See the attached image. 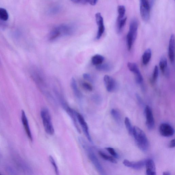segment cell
Returning <instances> with one entry per match:
<instances>
[{
    "label": "cell",
    "mask_w": 175,
    "mask_h": 175,
    "mask_svg": "<svg viewBox=\"0 0 175 175\" xmlns=\"http://www.w3.org/2000/svg\"><path fill=\"white\" fill-rule=\"evenodd\" d=\"M163 175H171V173L170 172L165 171L163 173Z\"/></svg>",
    "instance_id": "cell-39"
},
{
    "label": "cell",
    "mask_w": 175,
    "mask_h": 175,
    "mask_svg": "<svg viewBox=\"0 0 175 175\" xmlns=\"http://www.w3.org/2000/svg\"><path fill=\"white\" fill-rule=\"evenodd\" d=\"M127 66L129 70L134 73L135 75L141 73L137 65L135 63L129 62L128 63Z\"/></svg>",
    "instance_id": "cell-22"
},
{
    "label": "cell",
    "mask_w": 175,
    "mask_h": 175,
    "mask_svg": "<svg viewBox=\"0 0 175 175\" xmlns=\"http://www.w3.org/2000/svg\"><path fill=\"white\" fill-rule=\"evenodd\" d=\"M107 150L112 156L116 158H119V156L117 153L115 151L114 149L112 148H105Z\"/></svg>",
    "instance_id": "cell-33"
},
{
    "label": "cell",
    "mask_w": 175,
    "mask_h": 175,
    "mask_svg": "<svg viewBox=\"0 0 175 175\" xmlns=\"http://www.w3.org/2000/svg\"><path fill=\"white\" fill-rule=\"evenodd\" d=\"M136 97H137V98L138 100V101L139 103L141 105H143V102L142 101V99H141L140 96L137 94V95H136Z\"/></svg>",
    "instance_id": "cell-38"
},
{
    "label": "cell",
    "mask_w": 175,
    "mask_h": 175,
    "mask_svg": "<svg viewBox=\"0 0 175 175\" xmlns=\"http://www.w3.org/2000/svg\"><path fill=\"white\" fill-rule=\"evenodd\" d=\"M118 12L119 15L117 20H121L123 18L125 13V7L123 5H119L118 7Z\"/></svg>",
    "instance_id": "cell-28"
},
{
    "label": "cell",
    "mask_w": 175,
    "mask_h": 175,
    "mask_svg": "<svg viewBox=\"0 0 175 175\" xmlns=\"http://www.w3.org/2000/svg\"><path fill=\"white\" fill-rule=\"evenodd\" d=\"M9 18L7 11L3 8H0V20L6 21Z\"/></svg>",
    "instance_id": "cell-26"
},
{
    "label": "cell",
    "mask_w": 175,
    "mask_h": 175,
    "mask_svg": "<svg viewBox=\"0 0 175 175\" xmlns=\"http://www.w3.org/2000/svg\"><path fill=\"white\" fill-rule=\"evenodd\" d=\"M0 175H1V173H0Z\"/></svg>",
    "instance_id": "cell-40"
},
{
    "label": "cell",
    "mask_w": 175,
    "mask_h": 175,
    "mask_svg": "<svg viewBox=\"0 0 175 175\" xmlns=\"http://www.w3.org/2000/svg\"><path fill=\"white\" fill-rule=\"evenodd\" d=\"M61 37L60 30L58 27L54 28L52 30L49 36V40L50 41H54Z\"/></svg>",
    "instance_id": "cell-18"
},
{
    "label": "cell",
    "mask_w": 175,
    "mask_h": 175,
    "mask_svg": "<svg viewBox=\"0 0 175 175\" xmlns=\"http://www.w3.org/2000/svg\"><path fill=\"white\" fill-rule=\"evenodd\" d=\"M138 27V22L137 19H133L130 22L129 31L128 32L131 35L133 39L135 41L137 38Z\"/></svg>",
    "instance_id": "cell-14"
},
{
    "label": "cell",
    "mask_w": 175,
    "mask_h": 175,
    "mask_svg": "<svg viewBox=\"0 0 175 175\" xmlns=\"http://www.w3.org/2000/svg\"><path fill=\"white\" fill-rule=\"evenodd\" d=\"M79 140L82 148L86 152L91 162L96 169L97 171L100 174L106 175L103 167L100 163V162L98 158L94 154L93 149L87 145V143H86L85 141L82 139L80 138L79 139Z\"/></svg>",
    "instance_id": "cell-2"
},
{
    "label": "cell",
    "mask_w": 175,
    "mask_h": 175,
    "mask_svg": "<svg viewBox=\"0 0 175 175\" xmlns=\"http://www.w3.org/2000/svg\"><path fill=\"white\" fill-rule=\"evenodd\" d=\"M104 58L102 55L96 54L91 58V62L94 65L97 66L101 64L104 61Z\"/></svg>",
    "instance_id": "cell-20"
},
{
    "label": "cell",
    "mask_w": 175,
    "mask_h": 175,
    "mask_svg": "<svg viewBox=\"0 0 175 175\" xmlns=\"http://www.w3.org/2000/svg\"><path fill=\"white\" fill-rule=\"evenodd\" d=\"M71 1L77 4L81 3L84 4L88 3V0H71Z\"/></svg>",
    "instance_id": "cell-35"
},
{
    "label": "cell",
    "mask_w": 175,
    "mask_h": 175,
    "mask_svg": "<svg viewBox=\"0 0 175 175\" xmlns=\"http://www.w3.org/2000/svg\"><path fill=\"white\" fill-rule=\"evenodd\" d=\"M127 41L128 49V51H130L132 48L133 44L135 41L129 32L128 33L127 36Z\"/></svg>",
    "instance_id": "cell-29"
},
{
    "label": "cell",
    "mask_w": 175,
    "mask_h": 175,
    "mask_svg": "<svg viewBox=\"0 0 175 175\" xmlns=\"http://www.w3.org/2000/svg\"><path fill=\"white\" fill-rule=\"evenodd\" d=\"M145 160H142L137 162H131L128 160H124L123 161L124 165L127 167L135 169L136 170H140L142 169L145 166Z\"/></svg>",
    "instance_id": "cell-11"
},
{
    "label": "cell",
    "mask_w": 175,
    "mask_h": 175,
    "mask_svg": "<svg viewBox=\"0 0 175 175\" xmlns=\"http://www.w3.org/2000/svg\"><path fill=\"white\" fill-rule=\"evenodd\" d=\"M22 121L23 124L24 129L26 130L27 135L29 139L32 141L33 137L31 131L30 129L29 122L26 117V116L23 110H22Z\"/></svg>",
    "instance_id": "cell-13"
},
{
    "label": "cell",
    "mask_w": 175,
    "mask_h": 175,
    "mask_svg": "<svg viewBox=\"0 0 175 175\" xmlns=\"http://www.w3.org/2000/svg\"><path fill=\"white\" fill-rule=\"evenodd\" d=\"M159 131L160 134L163 137H171L174 133V130L170 124L166 123L161 124L159 127Z\"/></svg>",
    "instance_id": "cell-9"
},
{
    "label": "cell",
    "mask_w": 175,
    "mask_h": 175,
    "mask_svg": "<svg viewBox=\"0 0 175 175\" xmlns=\"http://www.w3.org/2000/svg\"><path fill=\"white\" fill-rule=\"evenodd\" d=\"M49 160L50 163L51 164V165L53 167L55 174L57 175H59V171L58 169V166L57 165L56 162H55L54 159L53 157L51 156L50 155L49 157Z\"/></svg>",
    "instance_id": "cell-30"
},
{
    "label": "cell",
    "mask_w": 175,
    "mask_h": 175,
    "mask_svg": "<svg viewBox=\"0 0 175 175\" xmlns=\"http://www.w3.org/2000/svg\"><path fill=\"white\" fill-rule=\"evenodd\" d=\"M132 135L138 148L143 152L148 150L149 142L145 133L143 130L137 126H135L133 128Z\"/></svg>",
    "instance_id": "cell-1"
},
{
    "label": "cell",
    "mask_w": 175,
    "mask_h": 175,
    "mask_svg": "<svg viewBox=\"0 0 175 175\" xmlns=\"http://www.w3.org/2000/svg\"><path fill=\"white\" fill-rule=\"evenodd\" d=\"M98 0H88V3L92 5H95Z\"/></svg>",
    "instance_id": "cell-37"
},
{
    "label": "cell",
    "mask_w": 175,
    "mask_h": 175,
    "mask_svg": "<svg viewBox=\"0 0 175 175\" xmlns=\"http://www.w3.org/2000/svg\"><path fill=\"white\" fill-rule=\"evenodd\" d=\"M83 77L84 79L87 81H89L91 82H93L92 78L91 77V75L88 73H84L83 75Z\"/></svg>",
    "instance_id": "cell-34"
},
{
    "label": "cell",
    "mask_w": 175,
    "mask_h": 175,
    "mask_svg": "<svg viewBox=\"0 0 175 175\" xmlns=\"http://www.w3.org/2000/svg\"><path fill=\"white\" fill-rule=\"evenodd\" d=\"M96 23L98 27V33L96 37L97 40H99L100 39L104 32L105 28L104 24L103 18L101 13H97L95 15Z\"/></svg>",
    "instance_id": "cell-8"
},
{
    "label": "cell",
    "mask_w": 175,
    "mask_h": 175,
    "mask_svg": "<svg viewBox=\"0 0 175 175\" xmlns=\"http://www.w3.org/2000/svg\"><path fill=\"white\" fill-rule=\"evenodd\" d=\"M175 37L173 34L171 36L170 40H169L168 55L169 59L172 63L174 62L175 59Z\"/></svg>",
    "instance_id": "cell-12"
},
{
    "label": "cell",
    "mask_w": 175,
    "mask_h": 175,
    "mask_svg": "<svg viewBox=\"0 0 175 175\" xmlns=\"http://www.w3.org/2000/svg\"><path fill=\"white\" fill-rule=\"evenodd\" d=\"M40 115L45 132L49 135H54V130L49 110L46 108H43L41 110Z\"/></svg>",
    "instance_id": "cell-3"
},
{
    "label": "cell",
    "mask_w": 175,
    "mask_h": 175,
    "mask_svg": "<svg viewBox=\"0 0 175 175\" xmlns=\"http://www.w3.org/2000/svg\"><path fill=\"white\" fill-rule=\"evenodd\" d=\"M152 57V51L150 49H147L142 55V62L144 65H146L149 62Z\"/></svg>",
    "instance_id": "cell-19"
},
{
    "label": "cell",
    "mask_w": 175,
    "mask_h": 175,
    "mask_svg": "<svg viewBox=\"0 0 175 175\" xmlns=\"http://www.w3.org/2000/svg\"><path fill=\"white\" fill-rule=\"evenodd\" d=\"M150 12V8L148 0H140V15L144 21L147 22L149 20Z\"/></svg>",
    "instance_id": "cell-5"
},
{
    "label": "cell",
    "mask_w": 175,
    "mask_h": 175,
    "mask_svg": "<svg viewBox=\"0 0 175 175\" xmlns=\"http://www.w3.org/2000/svg\"><path fill=\"white\" fill-rule=\"evenodd\" d=\"M99 154L100 156L105 160L109 161V162L114 163H117V161L114 158L105 154L102 152L99 151Z\"/></svg>",
    "instance_id": "cell-24"
},
{
    "label": "cell",
    "mask_w": 175,
    "mask_h": 175,
    "mask_svg": "<svg viewBox=\"0 0 175 175\" xmlns=\"http://www.w3.org/2000/svg\"><path fill=\"white\" fill-rule=\"evenodd\" d=\"M60 100L61 104L64 108V109L66 111L68 115L72 119V121L73 122L74 125L78 132L80 133V130L79 128L77 120L76 114V111L73 109H72L70 107L68 106L66 103L62 98V97H60Z\"/></svg>",
    "instance_id": "cell-4"
},
{
    "label": "cell",
    "mask_w": 175,
    "mask_h": 175,
    "mask_svg": "<svg viewBox=\"0 0 175 175\" xmlns=\"http://www.w3.org/2000/svg\"><path fill=\"white\" fill-rule=\"evenodd\" d=\"M158 75H159V70L157 66H155L154 68L153 74L152 76V82H155L157 80Z\"/></svg>",
    "instance_id": "cell-31"
},
{
    "label": "cell",
    "mask_w": 175,
    "mask_h": 175,
    "mask_svg": "<svg viewBox=\"0 0 175 175\" xmlns=\"http://www.w3.org/2000/svg\"><path fill=\"white\" fill-rule=\"evenodd\" d=\"M124 124L129 135H132L133 128L132 127L131 121L129 118L126 117L125 118Z\"/></svg>",
    "instance_id": "cell-25"
},
{
    "label": "cell",
    "mask_w": 175,
    "mask_h": 175,
    "mask_svg": "<svg viewBox=\"0 0 175 175\" xmlns=\"http://www.w3.org/2000/svg\"><path fill=\"white\" fill-rule=\"evenodd\" d=\"M169 148H174L175 146V139H173L171 141L170 143H169Z\"/></svg>",
    "instance_id": "cell-36"
},
{
    "label": "cell",
    "mask_w": 175,
    "mask_h": 175,
    "mask_svg": "<svg viewBox=\"0 0 175 175\" xmlns=\"http://www.w3.org/2000/svg\"><path fill=\"white\" fill-rule=\"evenodd\" d=\"M71 85L75 96L78 99L80 100L82 98V94L78 88L75 79L73 77L72 78L71 80Z\"/></svg>",
    "instance_id": "cell-17"
},
{
    "label": "cell",
    "mask_w": 175,
    "mask_h": 175,
    "mask_svg": "<svg viewBox=\"0 0 175 175\" xmlns=\"http://www.w3.org/2000/svg\"><path fill=\"white\" fill-rule=\"evenodd\" d=\"M76 114L77 121L81 126L86 137L90 142H93L87 122L86 121L84 118L81 114L76 111Z\"/></svg>",
    "instance_id": "cell-6"
},
{
    "label": "cell",
    "mask_w": 175,
    "mask_h": 175,
    "mask_svg": "<svg viewBox=\"0 0 175 175\" xmlns=\"http://www.w3.org/2000/svg\"><path fill=\"white\" fill-rule=\"evenodd\" d=\"M82 85L83 88L84 89L86 90L89 91H92L93 90L92 86L87 82H82Z\"/></svg>",
    "instance_id": "cell-32"
},
{
    "label": "cell",
    "mask_w": 175,
    "mask_h": 175,
    "mask_svg": "<svg viewBox=\"0 0 175 175\" xmlns=\"http://www.w3.org/2000/svg\"><path fill=\"white\" fill-rule=\"evenodd\" d=\"M104 81L107 90L109 92H112L117 88V83L113 78L108 75L104 76Z\"/></svg>",
    "instance_id": "cell-10"
},
{
    "label": "cell",
    "mask_w": 175,
    "mask_h": 175,
    "mask_svg": "<svg viewBox=\"0 0 175 175\" xmlns=\"http://www.w3.org/2000/svg\"><path fill=\"white\" fill-rule=\"evenodd\" d=\"M160 68L163 73L165 76L167 77L169 76V69L168 68L167 60L165 57L161 58L159 64Z\"/></svg>",
    "instance_id": "cell-16"
},
{
    "label": "cell",
    "mask_w": 175,
    "mask_h": 175,
    "mask_svg": "<svg viewBox=\"0 0 175 175\" xmlns=\"http://www.w3.org/2000/svg\"><path fill=\"white\" fill-rule=\"evenodd\" d=\"M112 66L109 63H102L96 66L97 70L101 72H109L112 70Z\"/></svg>",
    "instance_id": "cell-21"
},
{
    "label": "cell",
    "mask_w": 175,
    "mask_h": 175,
    "mask_svg": "<svg viewBox=\"0 0 175 175\" xmlns=\"http://www.w3.org/2000/svg\"><path fill=\"white\" fill-rule=\"evenodd\" d=\"M111 115L117 123L119 124L121 123V118L120 113L117 110L113 109L111 111Z\"/></svg>",
    "instance_id": "cell-23"
},
{
    "label": "cell",
    "mask_w": 175,
    "mask_h": 175,
    "mask_svg": "<svg viewBox=\"0 0 175 175\" xmlns=\"http://www.w3.org/2000/svg\"><path fill=\"white\" fill-rule=\"evenodd\" d=\"M145 166L146 167V174L148 175H156L155 163L151 159H148L145 161Z\"/></svg>",
    "instance_id": "cell-15"
},
{
    "label": "cell",
    "mask_w": 175,
    "mask_h": 175,
    "mask_svg": "<svg viewBox=\"0 0 175 175\" xmlns=\"http://www.w3.org/2000/svg\"><path fill=\"white\" fill-rule=\"evenodd\" d=\"M145 114L146 118V125L148 128L152 130L155 126V121L152 111L148 105L145 107Z\"/></svg>",
    "instance_id": "cell-7"
},
{
    "label": "cell",
    "mask_w": 175,
    "mask_h": 175,
    "mask_svg": "<svg viewBox=\"0 0 175 175\" xmlns=\"http://www.w3.org/2000/svg\"><path fill=\"white\" fill-rule=\"evenodd\" d=\"M127 19V17H125L121 20H117V30L118 33L121 32L123 29L126 23Z\"/></svg>",
    "instance_id": "cell-27"
}]
</instances>
